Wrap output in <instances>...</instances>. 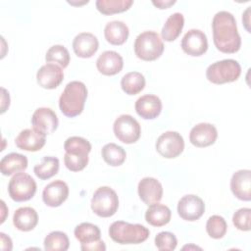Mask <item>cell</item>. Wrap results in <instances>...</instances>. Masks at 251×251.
Instances as JSON below:
<instances>
[{
    "label": "cell",
    "mask_w": 251,
    "mask_h": 251,
    "mask_svg": "<svg viewBox=\"0 0 251 251\" xmlns=\"http://www.w3.org/2000/svg\"><path fill=\"white\" fill-rule=\"evenodd\" d=\"M213 40L216 48L226 54H233L240 49L241 37L237 30L234 16L227 11L218 12L212 21Z\"/></svg>",
    "instance_id": "cell-1"
},
{
    "label": "cell",
    "mask_w": 251,
    "mask_h": 251,
    "mask_svg": "<svg viewBox=\"0 0 251 251\" xmlns=\"http://www.w3.org/2000/svg\"><path fill=\"white\" fill-rule=\"evenodd\" d=\"M86 98L85 84L78 80H73L66 85L59 98L60 110L66 117H76L83 111Z\"/></svg>",
    "instance_id": "cell-2"
},
{
    "label": "cell",
    "mask_w": 251,
    "mask_h": 251,
    "mask_svg": "<svg viewBox=\"0 0 251 251\" xmlns=\"http://www.w3.org/2000/svg\"><path fill=\"white\" fill-rule=\"evenodd\" d=\"M65 166L71 172L83 170L88 163V154L91 151L90 142L80 136H71L64 144Z\"/></svg>",
    "instance_id": "cell-3"
},
{
    "label": "cell",
    "mask_w": 251,
    "mask_h": 251,
    "mask_svg": "<svg viewBox=\"0 0 251 251\" xmlns=\"http://www.w3.org/2000/svg\"><path fill=\"white\" fill-rule=\"evenodd\" d=\"M149 234V229L144 226L124 221L114 222L109 227L110 237L119 244H139L144 242Z\"/></svg>",
    "instance_id": "cell-4"
},
{
    "label": "cell",
    "mask_w": 251,
    "mask_h": 251,
    "mask_svg": "<svg viewBox=\"0 0 251 251\" xmlns=\"http://www.w3.org/2000/svg\"><path fill=\"white\" fill-rule=\"evenodd\" d=\"M134 53L143 61H154L164 51V43L160 35L153 30H147L137 35L134 41Z\"/></svg>",
    "instance_id": "cell-5"
},
{
    "label": "cell",
    "mask_w": 251,
    "mask_h": 251,
    "mask_svg": "<svg viewBox=\"0 0 251 251\" xmlns=\"http://www.w3.org/2000/svg\"><path fill=\"white\" fill-rule=\"evenodd\" d=\"M241 74L239 63L233 59H225L211 64L206 70L207 79L215 84L233 82Z\"/></svg>",
    "instance_id": "cell-6"
},
{
    "label": "cell",
    "mask_w": 251,
    "mask_h": 251,
    "mask_svg": "<svg viewBox=\"0 0 251 251\" xmlns=\"http://www.w3.org/2000/svg\"><path fill=\"white\" fill-rule=\"evenodd\" d=\"M119 208V198L114 189L101 186L96 189L91 199V209L99 217L109 218L116 214Z\"/></svg>",
    "instance_id": "cell-7"
},
{
    "label": "cell",
    "mask_w": 251,
    "mask_h": 251,
    "mask_svg": "<svg viewBox=\"0 0 251 251\" xmlns=\"http://www.w3.org/2000/svg\"><path fill=\"white\" fill-rule=\"evenodd\" d=\"M35 180L26 173L15 174L9 181L8 192L16 202H24L31 199L36 192Z\"/></svg>",
    "instance_id": "cell-8"
},
{
    "label": "cell",
    "mask_w": 251,
    "mask_h": 251,
    "mask_svg": "<svg viewBox=\"0 0 251 251\" xmlns=\"http://www.w3.org/2000/svg\"><path fill=\"white\" fill-rule=\"evenodd\" d=\"M75 236L83 251H104L106 245L101 240L99 227L91 223H81L75 228Z\"/></svg>",
    "instance_id": "cell-9"
},
{
    "label": "cell",
    "mask_w": 251,
    "mask_h": 251,
    "mask_svg": "<svg viewBox=\"0 0 251 251\" xmlns=\"http://www.w3.org/2000/svg\"><path fill=\"white\" fill-rule=\"evenodd\" d=\"M115 136L126 144L136 142L141 134V127L139 123L130 115H121L118 117L113 125Z\"/></svg>",
    "instance_id": "cell-10"
},
{
    "label": "cell",
    "mask_w": 251,
    "mask_h": 251,
    "mask_svg": "<svg viewBox=\"0 0 251 251\" xmlns=\"http://www.w3.org/2000/svg\"><path fill=\"white\" fill-rule=\"evenodd\" d=\"M183 149V137L176 131H166L157 138L156 150L164 158H176L182 153Z\"/></svg>",
    "instance_id": "cell-11"
},
{
    "label": "cell",
    "mask_w": 251,
    "mask_h": 251,
    "mask_svg": "<svg viewBox=\"0 0 251 251\" xmlns=\"http://www.w3.org/2000/svg\"><path fill=\"white\" fill-rule=\"evenodd\" d=\"M204 212V201L197 195H184L177 203V213L182 220L188 222L196 221L202 217Z\"/></svg>",
    "instance_id": "cell-12"
},
{
    "label": "cell",
    "mask_w": 251,
    "mask_h": 251,
    "mask_svg": "<svg viewBox=\"0 0 251 251\" xmlns=\"http://www.w3.org/2000/svg\"><path fill=\"white\" fill-rule=\"evenodd\" d=\"M181 49L187 55L197 57L203 55L208 49V40L206 34L196 28L188 30L181 39Z\"/></svg>",
    "instance_id": "cell-13"
},
{
    "label": "cell",
    "mask_w": 251,
    "mask_h": 251,
    "mask_svg": "<svg viewBox=\"0 0 251 251\" xmlns=\"http://www.w3.org/2000/svg\"><path fill=\"white\" fill-rule=\"evenodd\" d=\"M31 124L34 129L47 135L54 132L59 125L56 113L50 108H38L31 117Z\"/></svg>",
    "instance_id": "cell-14"
},
{
    "label": "cell",
    "mask_w": 251,
    "mask_h": 251,
    "mask_svg": "<svg viewBox=\"0 0 251 251\" xmlns=\"http://www.w3.org/2000/svg\"><path fill=\"white\" fill-rule=\"evenodd\" d=\"M218 137V130L212 124L200 123L194 126L189 133L191 144L196 147H207L215 143Z\"/></svg>",
    "instance_id": "cell-15"
},
{
    "label": "cell",
    "mask_w": 251,
    "mask_h": 251,
    "mask_svg": "<svg viewBox=\"0 0 251 251\" xmlns=\"http://www.w3.org/2000/svg\"><path fill=\"white\" fill-rule=\"evenodd\" d=\"M63 79L64 73L62 68L52 63L43 65L36 74L37 83L45 89H54L58 87Z\"/></svg>",
    "instance_id": "cell-16"
},
{
    "label": "cell",
    "mask_w": 251,
    "mask_h": 251,
    "mask_svg": "<svg viewBox=\"0 0 251 251\" xmlns=\"http://www.w3.org/2000/svg\"><path fill=\"white\" fill-rule=\"evenodd\" d=\"M69 196V186L68 184L57 179L49 184H47L42 192L43 202L49 207H59L61 206Z\"/></svg>",
    "instance_id": "cell-17"
},
{
    "label": "cell",
    "mask_w": 251,
    "mask_h": 251,
    "mask_svg": "<svg viewBox=\"0 0 251 251\" xmlns=\"http://www.w3.org/2000/svg\"><path fill=\"white\" fill-rule=\"evenodd\" d=\"M46 142V135L34 128H26L22 130L15 139L18 148L25 151L35 152L40 150Z\"/></svg>",
    "instance_id": "cell-18"
},
{
    "label": "cell",
    "mask_w": 251,
    "mask_h": 251,
    "mask_svg": "<svg viewBox=\"0 0 251 251\" xmlns=\"http://www.w3.org/2000/svg\"><path fill=\"white\" fill-rule=\"evenodd\" d=\"M230 189L233 195L242 201L251 200V171L239 170L232 175Z\"/></svg>",
    "instance_id": "cell-19"
},
{
    "label": "cell",
    "mask_w": 251,
    "mask_h": 251,
    "mask_svg": "<svg viewBox=\"0 0 251 251\" xmlns=\"http://www.w3.org/2000/svg\"><path fill=\"white\" fill-rule=\"evenodd\" d=\"M134 107L139 117L144 120H153L160 115L162 102L156 95L145 94L136 100Z\"/></svg>",
    "instance_id": "cell-20"
},
{
    "label": "cell",
    "mask_w": 251,
    "mask_h": 251,
    "mask_svg": "<svg viewBox=\"0 0 251 251\" xmlns=\"http://www.w3.org/2000/svg\"><path fill=\"white\" fill-rule=\"evenodd\" d=\"M137 191L139 198L148 206L159 202L163 196V187L160 181L149 176L139 181Z\"/></svg>",
    "instance_id": "cell-21"
},
{
    "label": "cell",
    "mask_w": 251,
    "mask_h": 251,
    "mask_svg": "<svg viewBox=\"0 0 251 251\" xmlns=\"http://www.w3.org/2000/svg\"><path fill=\"white\" fill-rule=\"evenodd\" d=\"M96 67L100 74L104 75H115L124 67L123 57L116 51H104L96 61Z\"/></svg>",
    "instance_id": "cell-22"
},
{
    "label": "cell",
    "mask_w": 251,
    "mask_h": 251,
    "mask_svg": "<svg viewBox=\"0 0 251 251\" xmlns=\"http://www.w3.org/2000/svg\"><path fill=\"white\" fill-rule=\"evenodd\" d=\"M99 41L97 37L90 32L78 33L73 41V49L77 57L90 58L98 50Z\"/></svg>",
    "instance_id": "cell-23"
},
{
    "label": "cell",
    "mask_w": 251,
    "mask_h": 251,
    "mask_svg": "<svg viewBox=\"0 0 251 251\" xmlns=\"http://www.w3.org/2000/svg\"><path fill=\"white\" fill-rule=\"evenodd\" d=\"M38 223L37 212L31 207H21L16 210L13 217V224L21 231L32 230Z\"/></svg>",
    "instance_id": "cell-24"
},
{
    "label": "cell",
    "mask_w": 251,
    "mask_h": 251,
    "mask_svg": "<svg viewBox=\"0 0 251 251\" xmlns=\"http://www.w3.org/2000/svg\"><path fill=\"white\" fill-rule=\"evenodd\" d=\"M129 34L127 25L122 21L109 22L104 28V35L106 40L112 45L124 44Z\"/></svg>",
    "instance_id": "cell-25"
},
{
    "label": "cell",
    "mask_w": 251,
    "mask_h": 251,
    "mask_svg": "<svg viewBox=\"0 0 251 251\" xmlns=\"http://www.w3.org/2000/svg\"><path fill=\"white\" fill-rule=\"evenodd\" d=\"M27 168V158L19 153L5 155L0 161V170L4 176H12L21 173Z\"/></svg>",
    "instance_id": "cell-26"
},
{
    "label": "cell",
    "mask_w": 251,
    "mask_h": 251,
    "mask_svg": "<svg viewBox=\"0 0 251 251\" xmlns=\"http://www.w3.org/2000/svg\"><path fill=\"white\" fill-rule=\"evenodd\" d=\"M172 212L169 207L160 203H153L149 205L145 212L146 222L153 226H163L171 221Z\"/></svg>",
    "instance_id": "cell-27"
},
{
    "label": "cell",
    "mask_w": 251,
    "mask_h": 251,
    "mask_svg": "<svg viewBox=\"0 0 251 251\" xmlns=\"http://www.w3.org/2000/svg\"><path fill=\"white\" fill-rule=\"evenodd\" d=\"M183 25H184L183 15L178 12L172 14L164 24V26L161 31L162 38L168 42L176 40L179 36L183 28Z\"/></svg>",
    "instance_id": "cell-28"
},
{
    "label": "cell",
    "mask_w": 251,
    "mask_h": 251,
    "mask_svg": "<svg viewBox=\"0 0 251 251\" xmlns=\"http://www.w3.org/2000/svg\"><path fill=\"white\" fill-rule=\"evenodd\" d=\"M145 82V77L141 73L130 72L122 77L121 86L126 94L135 95L143 90Z\"/></svg>",
    "instance_id": "cell-29"
},
{
    "label": "cell",
    "mask_w": 251,
    "mask_h": 251,
    "mask_svg": "<svg viewBox=\"0 0 251 251\" xmlns=\"http://www.w3.org/2000/svg\"><path fill=\"white\" fill-rule=\"evenodd\" d=\"M60 163L58 158L52 156H45L43 157L41 163L34 166L33 172L38 178L45 180L57 175Z\"/></svg>",
    "instance_id": "cell-30"
},
{
    "label": "cell",
    "mask_w": 251,
    "mask_h": 251,
    "mask_svg": "<svg viewBox=\"0 0 251 251\" xmlns=\"http://www.w3.org/2000/svg\"><path fill=\"white\" fill-rule=\"evenodd\" d=\"M103 160L110 166L118 167L121 166L126 158V153L122 146L116 143H108L103 146L101 150Z\"/></svg>",
    "instance_id": "cell-31"
},
{
    "label": "cell",
    "mask_w": 251,
    "mask_h": 251,
    "mask_svg": "<svg viewBox=\"0 0 251 251\" xmlns=\"http://www.w3.org/2000/svg\"><path fill=\"white\" fill-rule=\"evenodd\" d=\"M132 0H97L95 5L97 10L103 15L123 13L130 8Z\"/></svg>",
    "instance_id": "cell-32"
},
{
    "label": "cell",
    "mask_w": 251,
    "mask_h": 251,
    "mask_svg": "<svg viewBox=\"0 0 251 251\" xmlns=\"http://www.w3.org/2000/svg\"><path fill=\"white\" fill-rule=\"evenodd\" d=\"M69 246V237L63 231H52L44 238V249L46 251H66Z\"/></svg>",
    "instance_id": "cell-33"
},
{
    "label": "cell",
    "mask_w": 251,
    "mask_h": 251,
    "mask_svg": "<svg viewBox=\"0 0 251 251\" xmlns=\"http://www.w3.org/2000/svg\"><path fill=\"white\" fill-rule=\"evenodd\" d=\"M70 53L63 45H53L50 47L45 55V60L48 63H57L63 69L67 68L70 63Z\"/></svg>",
    "instance_id": "cell-34"
},
{
    "label": "cell",
    "mask_w": 251,
    "mask_h": 251,
    "mask_svg": "<svg viewBox=\"0 0 251 251\" xmlns=\"http://www.w3.org/2000/svg\"><path fill=\"white\" fill-rule=\"evenodd\" d=\"M227 225L226 220L219 215L211 216L206 224V231L208 235L214 239H220L226 233Z\"/></svg>",
    "instance_id": "cell-35"
},
{
    "label": "cell",
    "mask_w": 251,
    "mask_h": 251,
    "mask_svg": "<svg viewBox=\"0 0 251 251\" xmlns=\"http://www.w3.org/2000/svg\"><path fill=\"white\" fill-rule=\"evenodd\" d=\"M155 245L160 251H173L177 245V239L170 231H161L155 237Z\"/></svg>",
    "instance_id": "cell-36"
},
{
    "label": "cell",
    "mask_w": 251,
    "mask_h": 251,
    "mask_svg": "<svg viewBox=\"0 0 251 251\" xmlns=\"http://www.w3.org/2000/svg\"><path fill=\"white\" fill-rule=\"evenodd\" d=\"M250 218L251 209L250 208H240L234 212L232 216V223L235 227L242 231L250 230Z\"/></svg>",
    "instance_id": "cell-37"
},
{
    "label": "cell",
    "mask_w": 251,
    "mask_h": 251,
    "mask_svg": "<svg viewBox=\"0 0 251 251\" xmlns=\"http://www.w3.org/2000/svg\"><path fill=\"white\" fill-rule=\"evenodd\" d=\"M153 5L158 7L159 9H168L169 7H171L172 5H174L176 3V0H153L152 1Z\"/></svg>",
    "instance_id": "cell-38"
},
{
    "label": "cell",
    "mask_w": 251,
    "mask_h": 251,
    "mask_svg": "<svg viewBox=\"0 0 251 251\" xmlns=\"http://www.w3.org/2000/svg\"><path fill=\"white\" fill-rule=\"evenodd\" d=\"M249 12H250V7H248L246 10H245V12L243 13V15H242V22H243V24H244V26H245V28H246V30L248 31V32H251V30H250V27H249Z\"/></svg>",
    "instance_id": "cell-39"
},
{
    "label": "cell",
    "mask_w": 251,
    "mask_h": 251,
    "mask_svg": "<svg viewBox=\"0 0 251 251\" xmlns=\"http://www.w3.org/2000/svg\"><path fill=\"white\" fill-rule=\"evenodd\" d=\"M2 90V104H1V113L3 114L6 109L9 107L10 105V99H5V91H4V88H1Z\"/></svg>",
    "instance_id": "cell-40"
},
{
    "label": "cell",
    "mask_w": 251,
    "mask_h": 251,
    "mask_svg": "<svg viewBox=\"0 0 251 251\" xmlns=\"http://www.w3.org/2000/svg\"><path fill=\"white\" fill-rule=\"evenodd\" d=\"M68 3L69 4H72V5H82V4H85V3H88V0H86L85 2H83V3H77V2H74V1H68Z\"/></svg>",
    "instance_id": "cell-41"
}]
</instances>
